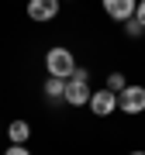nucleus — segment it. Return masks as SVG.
Here are the masks:
<instances>
[{
	"mask_svg": "<svg viewBox=\"0 0 145 155\" xmlns=\"http://www.w3.org/2000/svg\"><path fill=\"white\" fill-rule=\"evenodd\" d=\"M62 100H66V104H72V107L90 104V79L69 76V79H66V93H62Z\"/></svg>",
	"mask_w": 145,
	"mask_h": 155,
	"instance_id": "7ed1b4c3",
	"label": "nucleus"
},
{
	"mask_svg": "<svg viewBox=\"0 0 145 155\" xmlns=\"http://www.w3.org/2000/svg\"><path fill=\"white\" fill-rule=\"evenodd\" d=\"M117 110L142 114L145 110V86H124L121 93H117Z\"/></svg>",
	"mask_w": 145,
	"mask_h": 155,
	"instance_id": "f03ea898",
	"label": "nucleus"
},
{
	"mask_svg": "<svg viewBox=\"0 0 145 155\" xmlns=\"http://www.w3.org/2000/svg\"><path fill=\"white\" fill-rule=\"evenodd\" d=\"M131 155H145V152H131Z\"/></svg>",
	"mask_w": 145,
	"mask_h": 155,
	"instance_id": "ddd939ff",
	"label": "nucleus"
},
{
	"mask_svg": "<svg viewBox=\"0 0 145 155\" xmlns=\"http://www.w3.org/2000/svg\"><path fill=\"white\" fill-rule=\"evenodd\" d=\"M135 21L145 28V0H138V7H135Z\"/></svg>",
	"mask_w": 145,
	"mask_h": 155,
	"instance_id": "9b49d317",
	"label": "nucleus"
},
{
	"mask_svg": "<svg viewBox=\"0 0 145 155\" xmlns=\"http://www.w3.org/2000/svg\"><path fill=\"white\" fill-rule=\"evenodd\" d=\"M7 138H11V145H24V141L31 138V124H28V121H11Z\"/></svg>",
	"mask_w": 145,
	"mask_h": 155,
	"instance_id": "0eeeda50",
	"label": "nucleus"
},
{
	"mask_svg": "<svg viewBox=\"0 0 145 155\" xmlns=\"http://www.w3.org/2000/svg\"><path fill=\"white\" fill-rule=\"evenodd\" d=\"M90 110H93L97 117H107L117 110V93H111V90H97V93H90Z\"/></svg>",
	"mask_w": 145,
	"mask_h": 155,
	"instance_id": "20e7f679",
	"label": "nucleus"
},
{
	"mask_svg": "<svg viewBox=\"0 0 145 155\" xmlns=\"http://www.w3.org/2000/svg\"><path fill=\"white\" fill-rule=\"evenodd\" d=\"M59 4L62 0H28V17L45 24V21H52V17L59 14Z\"/></svg>",
	"mask_w": 145,
	"mask_h": 155,
	"instance_id": "39448f33",
	"label": "nucleus"
},
{
	"mask_svg": "<svg viewBox=\"0 0 145 155\" xmlns=\"http://www.w3.org/2000/svg\"><path fill=\"white\" fill-rule=\"evenodd\" d=\"M107 17H114V21H131L135 17V7H138V0H100Z\"/></svg>",
	"mask_w": 145,
	"mask_h": 155,
	"instance_id": "423d86ee",
	"label": "nucleus"
},
{
	"mask_svg": "<svg viewBox=\"0 0 145 155\" xmlns=\"http://www.w3.org/2000/svg\"><path fill=\"white\" fill-rule=\"evenodd\" d=\"M4 155H31V152H28V148H24V145H11V148H7Z\"/></svg>",
	"mask_w": 145,
	"mask_h": 155,
	"instance_id": "f8f14e48",
	"label": "nucleus"
},
{
	"mask_svg": "<svg viewBox=\"0 0 145 155\" xmlns=\"http://www.w3.org/2000/svg\"><path fill=\"white\" fill-rule=\"evenodd\" d=\"M62 93H66V79H59V76L45 79V97L49 100H62Z\"/></svg>",
	"mask_w": 145,
	"mask_h": 155,
	"instance_id": "6e6552de",
	"label": "nucleus"
},
{
	"mask_svg": "<svg viewBox=\"0 0 145 155\" xmlns=\"http://www.w3.org/2000/svg\"><path fill=\"white\" fill-rule=\"evenodd\" d=\"M45 69H49V76L69 79L72 72H76V59H72V52H69V48L56 45V48H49V52H45Z\"/></svg>",
	"mask_w": 145,
	"mask_h": 155,
	"instance_id": "f257e3e1",
	"label": "nucleus"
},
{
	"mask_svg": "<svg viewBox=\"0 0 145 155\" xmlns=\"http://www.w3.org/2000/svg\"><path fill=\"white\" fill-rule=\"evenodd\" d=\"M124 31H128V38H142V35H145V28L135 21V17H131V21H124Z\"/></svg>",
	"mask_w": 145,
	"mask_h": 155,
	"instance_id": "9d476101",
	"label": "nucleus"
},
{
	"mask_svg": "<svg viewBox=\"0 0 145 155\" xmlns=\"http://www.w3.org/2000/svg\"><path fill=\"white\" fill-rule=\"evenodd\" d=\"M124 86H128V79H124V72H111V76H107V90H111V93H121Z\"/></svg>",
	"mask_w": 145,
	"mask_h": 155,
	"instance_id": "1a4fd4ad",
	"label": "nucleus"
}]
</instances>
